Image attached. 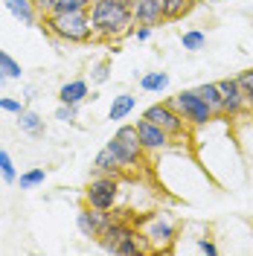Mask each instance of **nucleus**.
Instances as JSON below:
<instances>
[{"mask_svg": "<svg viewBox=\"0 0 253 256\" xmlns=\"http://www.w3.org/2000/svg\"><path fill=\"white\" fill-rule=\"evenodd\" d=\"M15 120H18V128H20L24 134L35 137V140H41V137L47 134V122H44V116H41V114H35V111H30V108H24Z\"/></svg>", "mask_w": 253, "mask_h": 256, "instance_id": "nucleus-14", "label": "nucleus"}, {"mask_svg": "<svg viewBox=\"0 0 253 256\" xmlns=\"http://www.w3.org/2000/svg\"><path fill=\"white\" fill-rule=\"evenodd\" d=\"M131 233H137V227H134L131 222H126V218H111L108 227L99 233V239H96V242L102 244V250H105V254H116V248H120Z\"/></svg>", "mask_w": 253, "mask_h": 256, "instance_id": "nucleus-11", "label": "nucleus"}, {"mask_svg": "<svg viewBox=\"0 0 253 256\" xmlns=\"http://www.w3.org/2000/svg\"><path fill=\"white\" fill-rule=\"evenodd\" d=\"M88 12L94 24V38H102V41L126 38L131 35V26L137 24L131 0H94Z\"/></svg>", "mask_w": 253, "mask_h": 256, "instance_id": "nucleus-1", "label": "nucleus"}, {"mask_svg": "<svg viewBox=\"0 0 253 256\" xmlns=\"http://www.w3.org/2000/svg\"><path fill=\"white\" fill-rule=\"evenodd\" d=\"M218 90H222V105H224V116L236 120L238 114L248 111V99H244V90L238 79H218Z\"/></svg>", "mask_w": 253, "mask_h": 256, "instance_id": "nucleus-8", "label": "nucleus"}, {"mask_svg": "<svg viewBox=\"0 0 253 256\" xmlns=\"http://www.w3.org/2000/svg\"><path fill=\"white\" fill-rule=\"evenodd\" d=\"M6 9L12 12L15 20H20V26H38V9L32 6V0H3Z\"/></svg>", "mask_w": 253, "mask_h": 256, "instance_id": "nucleus-15", "label": "nucleus"}, {"mask_svg": "<svg viewBox=\"0 0 253 256\" xmlns=\"http://www.w3.org/2000/svg\"><path fill=\"white\" fill-rule=\"evenodd\" d=\"M94 0H58L56 12H73V9H90Z\"/></svg>", "mask_w": 253, "mask_h": 256, "instance_id": "nucleus-27", "label": "nucleus"}, {"mask_svg": "<svg viewBox=\"0 0 253 256\" xmlns=\"http://www.w3.org/2000/svg\"><path fill=\"white\" fill-rule=\"evenodd\" d=\"M169 84H172V76L166 70H152V73L140 76V90H146V94H166Z\"/></svg>", "mask_w": 253, "mask_h": 256, "instance_id": "nucleus-16", "label": "nucleus"}, {"mask_svg": "<svg viewBox=\"0 0 253 256\" xmlns=\"http://www.w3.org/2000/svg\"><path fill=\"white\" fill-rule=\"evenodd\" d=\"M41 24H44V32L58 38V41H67V44H84L94 38V24H90V12L88 9H73V12H47L41 15Z\"/></svg>", "mask_w": 253, "mask_h": 256, "instance_id": "nucleus-2", "label": "nucleus"}, {"mask_svg": "<svg viewBox=\"0 0 253 256\" xmlns=\"http://www.w3.org/2000/svg\"><path fill=\"white\" fill-rule=\"evenodd\" d=\"M198 250H201V254L216 256V254H218V244H216V242H210V239H201V242H198Z\"/></svg>", "mask_w": 253, "mask_h": 256, "instance_id": "nucleus-30", "label": "nucleus"}, {"mask_svg": "<svg viewBox=\"0 0 253 256\" xmlns=\"http://www.w3.org/2000/svg\"><path fill=\"white\" fill-rule=\"evenodd\" d=\"M0 111H6V114H20L24 111V102L20 99H15V96H0Z\"/></svg>", "mask_w": 253, "mask_h": 256, "instance_id": "nucleus-28", "label": "nucleus"}, {"mask_svg": "<svg viewBox=\"0 0 253 256\" xmlns=\"http://www.w3.org/2000/svg\"><path fill=\"white\" fill-rule=\"evenodd\" d=\"M236 79H238V84H242V90H244L248 108L253 111V67H250V70H244V73H238Z\"/></svg>", "mask_w": 253, "mask_h": 256, "instance_id": "nucleus-25", "label": "nucleus"}, {"mask_svg": "<svg viewBox=\"0 0 253 256\" xmlns=\"http://www.w3.org/2000/svg\"><path fill=\"white\" fill-rule=\"evenodd\" d=\"M111 79V62L108 58H102V62H96L94 67H90V84H105V82Z\"/></svg>", "mask_w": 253, "mask_h": 256, "instance_id": "nucleus-24", "label": "nucleus"}, {"mask_svg": "<svg viewBox=\"0 0 253 256\" xmlns=\"http://www.w3.org/2000/svg\"><path fill=\"white\" fill-rule=\"evenodd\" d=\"M0 180L3 184H18V166H15V160H12V154L6 152V148H0Z\"/></svg>", "mask_w": 253, "mask_h": 256, "instance_id": "nucleus-22", "label": "nucleus"}, {"mask_svg": "<svg viewBox=\"0 0 253 256\" xmlns=\"http://www.w3.org/2000/svg\"><path fill=\"white\" fill-rule=\"evenodd\" d=\"M56 3H58V0H32V6L38 9V15H47V12H52V9H56Z\"/></svg>", "mask_w": 253, "mask_h": 256, "instance_id": "nucleus-29", "label": "nucleus"}, {"mask_svg": "<svg viewBox=\"0 0 253 256\" xmlns=\"http://www.w3.org/2000/svg\"><path fill=\"white\" fill-rule=\"evenodd\" d=\"M105 146L114 152V158L120 160L122 172H137L140 166H146V160H142V152H146V148H142V143H140L137 122H134V126H128V122L120 126Z\"/></svg>", "mask_w": 253, "mask_h": 256, "instance_id": "nucleus-3", "label": "nucleus"}, {"mask_svg": "<svg viewBox=\"0 0 253 256\" xmlns=\"http://www.w3.org/2000/svg\"><path fill=\"white\" fill-rule=\"evenodd\" d=\"M88 96H90L88 79H70L58 88V102H64V105H82Z\"/></svg>", "mask_w": 253, "mask_h": 256, "instance_id": "nucleus-13", "label": "nucleus"}, {"mask_svg": "<svg viewBox=\"0 0 253 256\" xmlns=\"http://www.w3.org/2000/svg\"><path fill=\"white\" fill-rule=\"evenodd\" d=\"M146 120H152V122H158L160 128H166L172 137H190V122L178 114L172 102H154V105H148L146 111H142Z\"/></svg>", "mask_w": 253, "mask_h": 256, "instance_id": "nucleus-7", "label": "nucleus"}, {"mask_svg": "<svg viewBox=\"0 0 253 256\" xmlns=\"http://www.w3.org/2000/svg\"><path fill=\"white\" fill-rule=\"evenodd\" d=\"M169 102L178 108V114H180V116H184L192 128H201V126H206V122H212V120H216V111L206 105V99L198 94L195 88L174 94Z\"/></svg>", "mask_w": 253, "mask_h": 256, "instance_id": "nucleus-4", "label": "nucleus"}, {"mask_svg": "<svg viewBox=\"0 0 253 256\" xmlns=\"http://www.w3.org/2000/svg\"><path fill=\"white\" fill-rule=\"evenodd\" d=\"M111 210H96V207H84L79 210V216H76V227H79V233L84 239H99V233L108 227L111 222Z\"/></svg>", "mask_w": 253, "mask_h": 256, "instance_id": "nucleus-9", "label": "nucleus"}, {"mask_svg": "<svg viewBox=\"0 0 253 256\" xmlns=\"http://www.w3.org/2000/svg\"><path fill=\"white\" fill-rule=\"evenodd\" d=\"M76 111H79V105H64V102H58V108H56V120L58 122H76Z\"/></svg>", "mask_w": 253, "mask_h": 256, "instance_id": "nucleus-26", "label": "nucleus"}, {"mask_svg": "<svg viewBox=\"0 0 253 256\" xmlns=\"http://www.w3.org/2000/svg\"><path fill=\"white\" fill-rule=\"evenodd\" d=\"M44 180H47V169H44V166H32V169H26V172L18 175V186H20V190H38Z\"/></svg>", "mask_w": 253, "mask_h": 256, "instance_id": "nucleus-20", "label": "nucleus"}, {"mask_svg": "<svg viewBox=\"0 0 253 256\" xmlns=\"http://www.w3.org/2000/svg\"><path fill=\"white\" fill-rule=\"evenodd\" d=\"M134 20L146 26H158L166 20V0H131Z\"/></svg>", "mask_w": 253, "mask_h": 256, "instance_id": "nucleus-12", "label": "nucleus"}, {"mask_svg": "<svg viewBox=\"0 0 253 256\" xmlns=\"http://www.w3.org/2000/svg\"><path fill=\"white\" fill-rule=\"evenodd\" d=\"M120 198V175H102L96 172L88 186H84V201L88 207H96V210H114Z\"/></svg>", "mask_w": 253, "mask_h": 256, "instance_id": "nucleus-5", "label": "nucleus"}, {"mask_svg": "<svg viewBox=\"0 0 253 256\" xmlns=\"http://www.w3.org/2000/svg\"><path fill=\"white\" fill-rule=\"evenodd\" d=\"M0 73H3L6 79H20V73H24V70H20V64H18L6 50H0Z\"/></svg>", "mask_w": 253, "mask_h": 256, "instance_id": "nucleus-23", "label": "nucleus"}, {"mask_svg": "<svg viewBox=\"0 0 253 256\" xmlns=\"http://www.w3.org/2000/svg\"><path fill=\"white\" fill-rule=\"evenodd\" d=\"M137 131H140V143L146 152H166L172 146V134L166 128H160L158 122L146 120V116L137 120Z\"/></svg>", "mask_w": 253, "mask_h": 256, "instance_id": "nucleus-10", "label": "nucleus"}, {"mask_svg": "<svg viewBox=\"0 0 253 256\" xmlns=\"http://www.w3.org/2000/svg\"><path fill=\"white\" fill-rule=\"evenodd\" d=\"M94 169H96V172H102V175H120V178L126 175V172H122V166H120V160L114 158V152L108 148V146L96 152V158H94Z\"/></svg>", "mask_w": 253, "mask_h": 256, "instance_id": "nucleus-18", "label": "nucleus"}, {"mask_svg": "<svg viewBox=\"0 0 253 256\" xmlns=\"http://www.w3.org/2000/svg\"><path fill=\"white\" fill-rule=\"evenodd\" d=\"M180 47L190 52H201L206 47V32L204 30H186L180 32Z\"/></svg>", "mask_w": 253, "mask_h": 256, "instance_id": "nucleus-21", "label": "nucleus"}, {"mask_svg": "<svg viewBox=\"0 0 253 256\" xmlns=\"http://www.w3.org/2000/svg\"><path fill=\"white\" fill-rule=\"evenodd\" d=\"M195 90H198V94L206 99V105L216 111V116H224V105H222V90H218V82H204V84H198Z\"/></svg>", "mask_w": 253, "mask_h": 256, "instance_id": "nucleus-19", "label": "nucleus"}, {"mask_svg": "<svg viewBox=\"0 0 253 256\" xmlns=\"http://www.w3.org/2000/svg\"><path fill=\"white\" fill-rule=\"evenodd\" d=\"M3 82H6V76H3V73H0V84H3Z\"/></svg>", "mask_w": 253, "mask_h": 256, "instance_id": "nucleus-32", "label": "nucleus"}, {"mask_svg": "<svg viewBox=\"0 0 253 256\" xmlns=\"http://www.w3.org/2000/svg\"><path fill=\"white\" fill-rule=\"evenodd\" d=\"M137 108V96L134 94H120L114 96L111 108H108V120H114V122H122V120H128L131 116V111Z\"/></svg>", "mask_w": 253, "mask_h": 256, "instance_id": "nucleus-17", "label": "nucleus"}, {"mask_svg": "<svg viewBox=\"0 0 253 256\" xmlns=\"http://www.w3.org/2000/svg\"><path fill=\"white\" fill-rule=\"evenodd\" d=\"M142 239H146V248H160V250H166V248L178 239L174 218L169 212H152V216L142 222Z\"/></svg>", "mask_w": 253, "mask_h": 256, "instance_id": "nucleus-6", "label": "nucleus"}, {"mask_svg": "<svg viewBox=\"0 0 253 256\" xmlns=\"http://www.w3.org/2000/svg\"><path fill=\"white\" fill-rule=\"evenodd\" d=\"M152 30H154V26H146V24H140V26L134 30V38H137V41H148V38H152Z\"/></svg>", "mask_w": 253, "mask_h": 256, "instance_id": "nucleus-31", "label": "nucleus"}]
</instances>
